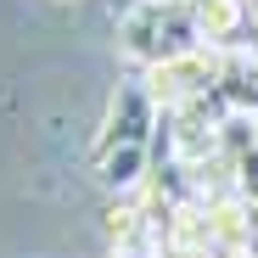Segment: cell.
I'll use <instances>...</instances> for the list:
<instances>
[{
    "mask_svg": "<svg viewBox=\"0 0 258 258\" xmlns=\"http://www.w3.org/2000/svg\"><path fill=\"white\" fill-rule=\"evenodd\" d=\"M247 6H252V23H258V0H247Z\"/></svg>",
    "mask_w": 258,
    "mask_h": 258,
    "instance_id": "7",
    "label": "cell"
},
{
    "mask_svg": "<svg viewBox=\"0 0 258 258\" xmlns=\"http://www.w3.org/2000/svg\"><path fill=\"white\" fill-rule=\"evenodd\" d=\"M112 258H152L146 247H112Z\"/></svg>",
    "mask_w": 258,
    "mask_h": 258,
    "instance_id": "6",
    "label": "cell"
},
{
    "mask_svg": "<svg viewBox=\"0 0 258 258\" xmlns=\"http://www.w3.org/2000/svg\"><path fill=\"white\" fill-rule=\"evenodd\" d=\"M152 146H112V152H101L96 157V180L112 191V197H135L141 185H146V174H152Z\"/></svg>",
    "mask_w": 258,
    "mask_h": 258,
    "instance_id": "5",
    "label": "cell"
},
{
    "mask_svg": "<svg viewBox=\"0 0 258 258\" xmlns=\"http://www.w3.org/2000/svg\"><path fill=\"white\" fill-rule=\"evenodd\" d=\"M180 6H197V0H180Z\"/></svg>",
    "mask_w": 258,
    "mask_h": 258,
    "instance_id": "8",
    "label": "cell"
},
{
    "mask_svg": "<svg viewBox=\"0 0 258 258\" xmlns=\"http://www.w3.org/2000/svg\"><path fill=\"white\" fill-rule=\"evenodd\" d=\"M202 45V28L197 12L180 6V0H135L123 17H118V51L141 68H157L168 56H185Z\"/></svg>",
    "mask_w": 258,
    "mask_h": 258,
    "instance_id": "1",
    "label": "cell"
},
{
    "mask_svg": "<svg viewBox=\"0 0 258 258\" xmlns=\"http://www.w3.org/2000/svg\"><path fill=\"white\" fill-rule=\"evenodd\" d=\"M191 12H197V28H202V45H241L247 34L258 39L247 0H197Z\"/></svg>",
    "mask_w": 258,
    "mask_h": 258,
    "instance_id": "4",
    "label": "cell"
},
{
    "mask_svg": "<svg viewBox=\"0 0 258 258\" xmlns=\"http://www.w3.org/2000/svg\"><path fill=\"white\" fill-rule=\"evenodd\" d=\"M219 79H225V62L213 56V45H197L185 56H168L157 68H146V90L157 96L163 112H180L191 101H208L219 96Z\"/></svg>",
    "mask_w": 258,
    "mask_h": 258,
    "instance_id": "2",
    "label": "cell"
},
{
    "mask_svg": "<svg viewBox=\"0 0 258 258\" xmlns=\"http://www.w3.org/2000/svg\"><path fill=\"white\" fill-rule=\"evenodd\" d=\"M163 107H157V96L146 90V79L141 84H118V96H112V112H107V123H101V135H96V157L101 152H112V146H152V129L163 123L157 118Z\"/></svg>",
    "mask_w": 258,
    "mask_h": 258,
    "instance_id": "3",
    "label": "cell"
}]
</instances>
